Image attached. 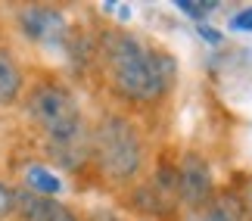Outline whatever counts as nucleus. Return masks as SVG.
I'll return each mask as SVG.
<instances>
[{"label":"nucleus","instance_id":"obj_1","mask_svg":"<svg viewBox=\"0 0 252 221\" xmlns=\"http://www.w3.org/2000/svg\"><path fill=\"white\" fill-rule=\"evenodd\" d=\"M103 60L115 91L128 100H156L174 81V60L162 50H150L137 37L115 32L103 44Z\"/></svg>","mask_w":252,"mask_h":221},{"label":"nucleus","instance_id":"obj_2","mask_svg":"<svg viewBox=\"0 0 252 221\" xmlns=\"http://www.w3.org/2000/svg\"><path fill=\"white\" fill-rule=\"evenodd\" d=\"M94 156L103 175L112 181H128L143 165V140L128 119L103 115L94 131Z\"/></svg>","mask_w":252,"mask_h":221},{"label":"nucleus","instance_id":"obj_3","mask_svg":"<svg viewBox=\"0 0 252 221\" xmlns=\"http://www.w3.org/2000/svg\"><path fill=\"white\" fill-rule=\"evenodd\" d=\"M28 112L44 128L50 143H65V140H75L81 134H87L81 112H78V103L60 84H41L28 97Z\"/></svg>","mask_w":252,"mask_h":221},{"label":"nucleus","instance_id":"obj_4","mask_svg":"<svg viewBox=\"0 0 252 221\" xmlns=\"http://www.w3.org/2000/svg\"><path fill=\"white\" fill-rule=\"evenodd\" d=\"M178 196L190 209H202L212 196V168L199 153H187L178 165Z\"/></svg>","mask_w":252,"mask_h":221},{"label":"nucleus","instance_id":"obj_5","mask_svg":"<svg viewBox=\"0 0 252 221\" xmlns=\"http://www.w3.org/2000/svg\"><path fill=\"white\" fill-rule=\"evenodd\" d=\"M16 215L22 221H78L63 203L50 196L32 193V190H16Z\"/></svg>","mask_w":252,"mask_h":221},{"label":"nucleus","instance_id":"obj_6","mask_svg":"<svg viewBox=\"0 0 252 221\" xmlns=\"http://www.w3.org/2000/svg\"><path fill=\"white\" fill-rule=\"evenodd\" d=\"M63 25H65L63 13L50 6H28L22 13V28L34 41H53L56 34H63Z\"/></svg>","mask_w":252,"mask_h":221},{"label":"nucleus","instance_id":"obj_7","mask_svg":"<svg viewBox=\"0 0 252 221\" xmlns=\"http://www.w3.org/2000/svg\"><path fill=\"white\" fill-rule=\"evenodd\" d=\"M190 221H243V203L234 193H221L218 199H209Z\"/></svg>","mask_w":252,"mask_h":221},{"label":"nucleus","instance_id":"obj_8","mask_svg":"<svg viewBox=\"0 0 252 221\" xmlns=\"http://www.w3.org/2000/svg\"><path fill=\"white\" fill-rule=\"evenodd\" d=\"M22 91V72L9 53H0V103H13Z\"/></svg>","mask_w":252,"mask_h":221},{"label":"nucleus","instance_id":"obj_9","mask_svg":"<svg viewBox=\"0 0 252 221\" xmlns=\"http://www.w3.org/2000/svg\"><path fill=\"white\" fill-rule=\"evenodd\" d=\"M25 184L32 193H41V196H50V193H60L63 190V181L53 175V171H47L41 165H32L25 171Z\"/></svg>","mask_w":252,"mask_h":221},{"label":"nucleus","instance_id":"obj_10","mask_svg":"<svg viewBox=\"0 0 252 221\" xmlns=\"http://www.w3.org/2000/svg\"><path fill=\"white\" fill-rule=\"evenodd\" d=\"M174 6H178L181 13L193 16V19H202V16H209V13H212V9H215L218 3H215V0H178Z\"/></svg>","mask_w":252,"mask_h":221},{"label":"nucleus","instance_id":"obj_11","mask_svg":"<svg viewBox=\"0 0 252 221\" xmlns=\"http://www.w3.org/2000/svg\"><path fill=\"white\" fill-rule=\"evenodd\" d=\"M16 212V190H9L6 184H0V218Z\"/></svg>","mask_w":252,"mask_h":221},{"label":"nucleus","instance_id":"obj_12","mask_svg":"<svg viewBox=\"0 0 252 221\" xmlns=\"http://www.w3.org/2000/svg\"><path fill=\"white\" fill-rule=\"evenodd\" d=\"M230 28L234 32H252V6L243 9V13H237V16H230Z\"/></svg>","mask_w":252,"mask_h":221},{"label":"nucleus","instance_id":"obj_13","mask_svg":"<svg viewBox=\"0 0 252 221\" xmlns=\"http://www.w3.org/2000/svg\"><path fill=\"white\" fill-rule=\"evenodd\" d=\"M199 34L206 37V41H212V44H221V34L215 32V28H209V25H202V28H199Z\"/></svg>","mask_w":252,"mask_h":221},{"label":"nucleus","instance_id":"obj_14","mask_svg":"<svg viewBox=\"0 0 252 221\" xmlns=\"http://www.w3.org/2000/svg\"><path fill=\"white\" fill-rule=\"evenodd\" d=\"M87 221H125V218H119L115 212H94Z\"/></svg>","mask_w":252,"mask_h":221},{"label":"nucleus","instance_id":"obj_15","mask_svg":"<svg viewBox=\"0 0 252 221\" xmlns=\"http://www.w3.org/2000/svg\"><path fill=\"white\" fill-rule=\"evenodd\" d=\"M249 203H252V190H249Z\"/></svg>","mask_w":252,"mask_h":221}]
</instances>
